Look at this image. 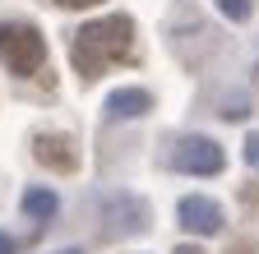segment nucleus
Returning <instances> with one entry per match:
<instances>
[{
    "mask_svg": "<svg viewBox=\"0 0 259 254\" xmlns=\"http://www.w3.org/2000/svg\"><path fill=\"white\" fill-rule=\"evenodd\" d=\"M70 60H74V74L83 83L102 79L107 65H116V60H135V19L130 14H107V19L83 23L74 33V42H70Z\"/></svg>",
    "mask_w": 259,
    "mask_h": 254,
    "instance_id": "obj_1",
    "label": "nucleus"
},
{
    "mask_svg": "<svg viewBox=\"0 0 259 254\" xmlns=\"http://www.w3.org/2000/svg\"><path fill=\"white\" fill-rule=\"evenodd\" d=\"M0 60L19 79L42 74L47 65V37L37 33V23H0Z\"/></svg>",
    "mask_w": 259,
    "mask_h": 254,
    "instance_id": "obj_2",
    "label": "nucleus"
},
{
    "mask_svg": "<svg viewBox=\"0 0 259 254\" xmlns=\"http://www.w3.org/2000/svg\"><path fill=\"white\" fill-rule=\"evenodd\" d=\"M171 167L185 171V176H218V171L227 167V153H222V143L208 139V134H185V139H176V148H171Z\"/></svg>",
    "mask_w": 259,
    "mask_h": 254,
    "instance_id": "obj_3",
    "label": "nucleus"
},
{
    "mask_svg": "<svg viewBox=\"0 0 259 254\" xmlns=\"http://www.w3.org/2000/svg\"><path fill=\"white\" fill-rule=\"evenodd\" d=\"M102 236H139L148 231V204L135 194H107L102 199Z\"/></svg>",
    "mask_w": 259,
    "mask_h": 254,
    "instance_id": "obj_4",
    "label": "nucleus"
},
{
    "mask_svg": "<svg viewBox=\"0 0 259 254\" xmlns=\"http://www.w3.org/2000/svg\"><path fill=\"white\" fill-rule=\"evenodd\" d=\"M32 157H37L47 171H60V176H74L79 171V143L70 134H56V130L32 134Z\"/></svg>",
    "mask_w": 259,
    "mask_h": 254,
    "instance_id": "obj_5",
    "label": "nucleus"
},
{
    "mask_svg": "<svg viewBox=\"0 0 259 254\" xmlns=\"http://www.w3.org/2000/svg\"><path fill=\"white\" fill-rule=\"evenodd\" d=\"M176 217H181V227H185L190 236H218L222 222H227L222 204H213L208 194H185L181 208H176Z\"/></svg>",
    "mask_w": 259,
    "mask_h": 254,
    "instance_id": "obj_6",
    "label": "nucleus"
},
{
    "mask_svg": "<svg viewBox=\"0 0 259 254\" xmlns=\"http://www.w3.org/2000/svg\"><path fill=\"white\" fill-rule=\"evenodd\" d=\"M153 111V92L148 88H116L107 97V116L111 120H139Z\"/></svg>",
    "mask_w": 259,
    "mask_h": 254,
    "instance_id": "obj_7",
    "label": "nucleus"
},
{
    "mask_svg": "<svg viewBox=\"0 0 259 254\" xmlns=\"http://www.w3.org/2000/svg\"><path fill=\"white\" fill-rule=\"evenodd\" d=\"M23 213L37 217V222H51L60 213V199L51 194V189H23Z\"/></svg>",
    "mask_w": 259,
    "mask_h": 254,
    "instance_id": "obj_8",
    "label": "nucleus"
},
{
    "mask_svg": "<svg viewBox=\"0 0 259 254\" xmlns=\"http://www.w3.org/2000/svg\"><path fill=\"white\" fill-rule=\"evenodd\" d=\"M218 10L232 19V23H245V19L254 14V0H218Z\"/></svg>",
    "mask_w": 259,
    "mask_h": 254,
    "instance_id": "obj_9",
    "label": "nucleus"
},
{
    "mask_svg": "<svg viewBox=\"0 0 259 254\" xmlns=\"http://www.w3.org/2000/svg\"><path fill=\"white\" fill-rule=\"evenodd\" d=\"M245 162H250V167L259 171V130H254V134L245 139Z\"/></svg>",
    "mask_w": 259,
    "mask_h": 254,
    "instance_id": "obj_10",
    "label": "nucleus"
},
{
    "mask_svg": "<svg viewBox=\"0 0 259 254\" xmlns=\"http://www.w3.org/2000/svg\"><path fill=\"white\" fill-rule=\"evenodd\" d=\"M60 10H93V5H102V0H56Z\"/></svg>",
    "mask_w": 259,
    "mask_h": 254,
    "instance_id": "obj_11",
    "label": "nucleus"
},
{
    "mask_svg": "<svg viewBox=\"0 0 259 254\" xmlns=\"http://www.w3.org/2000/svg\"><path fill=\"white\" fill-rule=\"evenodd\" d=\"M222 116H227V120H241V116H245V102H241V97H236V102H227Z\"/></svg>",
    "mask_w": 259,
    "mask_h": 254,
    "instance_id": "obj_12",
    "label": "nucleus"
},
{
    "mask_svg": "<svg viewBox=\"0 0 259 254\" xmlns=\"http://www.w3.org/2000/svg\"><path fill=\"white\" fill-rule=\"evenodd\" d=\"M0 254H19V240H14V236H5V231H0Z\"/></svg>",
    "mask_w": 259,
    "mask_h": 254,
    "instance_id": "obj_13",
    "label": "nucleus"
},
{
    "mask_svg": "<svg viewBox=\"0 0 259 254\" xmlns=\"http://www.w3.org/2000/svg\"><path fill=\"white\" fill-rule=\"evenodd\" d=\"M176 254H204L199 245H176Z\"/></svg>",
    "mask_w": 259,
    "mask_h": 254,
    "instance_id": "obj_14",
    "label": "nucleus"
},
{
    "mask_svg": "<svg viewBox=\"0 0 259 254\" xmlns=\"http://www.w3.org/2000/svg\"><path fill=\"white\" fill-rule=\"evenodd\" d=\"M56 254H83V249H56Z\"/></svg>",
    "mask_w": 259,
    "mask_h": 254,
    "instance_id": "obj_15",
    "label": "nucleus"
}]
</instances>
